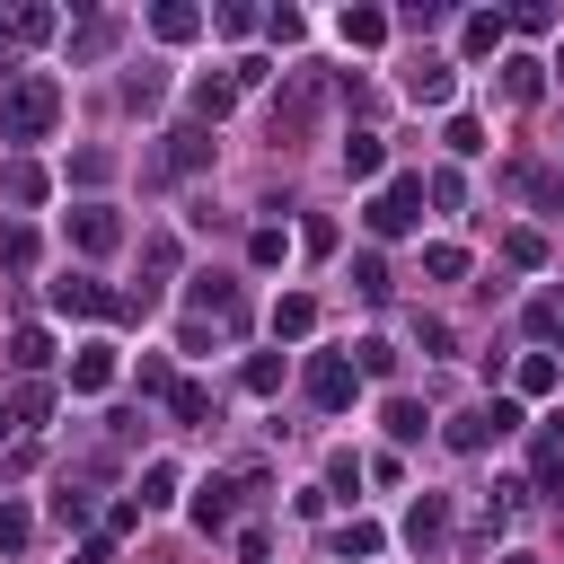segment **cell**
Here are the masks:
<instances>
[{"instance_id":"15","label":"cell","mask_w":564,"mask_h":564,"mask_svg":"<svg viewBox=\"0 0 564 564\" xmlns=\"http://www.w3.org/2000/svg\"><path fill=\"white\" fill-rule=\"evenodd\" d=\"M151 36H159V44H194V36H203V10L168 0V10H151Z\"/></svg>"},{"instance_id":"3","label":"cell","mask_w":564,"mask_h":564,"mask_svg":"<svg viewBox=\"0 0 564 564\" xmlns=\"http://www.w3.org/2000/svg\"><path fill=\"white\" fill-rule=\"evenodd\" d=\"M362 221H371V239H406V230L423 221V177H388V185L371 194Z\"/></svg>"},{"instance_id":"45","label":"cell","mask_w":564,"mask_h":564,"mask_svg":"<svg viewBox=\"0 0 564 564\" xmlns=\"http://www.w3.org/2000/svg\"><path fill=\"white\" fill-rule=\"evenodd\" d=\"M503 564H529V555H503Z\"/></svg>"},{"instance_id":"34","label":"cell","mask_w":564,"mask_h":564,"mask_svg":"<svg viewBox=\"0 0 564 564\" xmlns=\"http://www.w3.org/2000/svg\"><path fill=\"white\" fill-rule=\"evenodd\" d=\"M397 27H406V36H433V27H450V10H441V0H414Z\"/></svg>"},{"instance_id":"18","label":"cell","mask_w":564,"mask_h":564,"mask_svg":"<svg viewBox=\"0 0 564 564\" xmlns=\"http://www.w3.org/2000/svg\"><path fill=\"white\" fill-rule=\"evenodd\" d=\"M380 414H388V441H423V433H433V414H423L414 397H388Z\"/></svg>"},{"instance_id":"37","label":"cell","mask_w":564,"mask_h":564,"mask_svg":"<svg viewBox=\"0 0 564 564\" xmlns=\"http://www.w3.org/2000/svg\"><path fill=\"white\" fill-rule=\"evenodd\" d=\"M247 256H256V265H282V256H292V239H282V230H256Z\"/></svg>"},{"instance_id":"27","label":"cell","mask_w":564,"mask_h":564,"mask_svg":"<svg viewBox=\"0 0 564 564\" xmlns=\"http://www.w3.org/2000/svg\"><path fill=\"white\" fill-rule=\"evenodd\" d=\"M335 555L352 564V555H380V521H344L335 529Z\"/></svg>"},{"instance_id":"17","label":"cell","mask_w":564,"mask_h":564,"mask_svg":"<svg viewBox=\"0 0 564 564\" xmlns=\"http://www.w3.org/2000/svg\"><path fill=\"white\" fill-rule=\"evenodd\" d=\"M380 168H388V141L380 132H352L344 141V177H380Z\"/></svg>"},{"instance_id":"31","label":"cell","mask_w":564,"mask_h":564,"mask_svg":"<svg viewBox=\"0 0 564 564\" xmlns=\"http://www.w3.org/2000/svg\"><path fill=\"white\" fill-rule=\"evenodd\" d=\"M441 141H450L459 159H476V151H485V124H476V115H450V132H441Z\"/></svg>"},{"instance_id":"32","label":"cell","mask_w":564,"mask_h":564,"mask_svg":"<svg viewBox=\"0 0 564 564\" xmlns=\"http://www.w3.org/2000/svg\"><path fill=\"white\" fill-rule=\"evenodd\" d=\"M106 177H115L106 151H70V185H106Z\"/></svg>"},{"instance_id":"38","label":"cell","mask_w":564,"mask_h":564,"mask_svg":"<svg viewBox=\"0 0 564 564\" xmlns=\"http://www.w3.org/2000/svg\"><path fill=\"white\" fill-rule=\"evenodd\" d=\"M247 388H256V397H273V388H282V362H273V352H256V362H247Z\"/></svg>"},{"instance_id":"36","label":"cell","mask_w":564,"mask_h":564,"mask_svg":"<svg viewBox=\"0 0 564 564\" xmlns=\"http://www.w3.org/2000/svg\"><path fill=\"white\" fill-rule=\"evenodd\" d=\"M265 36H273V44H300V36H309V18H300V10H273V18H265Z\"/></svg>"},{"instance_id":"40","label":"cell","mask_w":564,"mask_h":564,"mask_svg":"<svg viewBox=\"0 0 564 564\" xmlns=\"http://www.w3.org/2000/svg\"><path fill=\"white\" fill-rule=\"evenodd\" d=\"M10 414H18V423H44V414H53V388H18V406H10Z\"/></svg>"},{"instance_id":"23","label":"cell","mask_w":564,"mask_h":564,"mask_svg":"<svg viewBox=\"0 0 564 564\" xmlns=\"http://www.w3.org/2000/svg\"><path fill=\"white\" fill-rule=\"evenodd\" d=\"M555 388H564L555 352H529V362H521V397H555Z\"/></svg>"},{"instance_id":"1","label":"cell","mask_w":564,"mask_h":564,"mask_svg":"<svg viewBox=\"0 0 564 564\" xmlns=\"http://www.w3.org/2000/svg\"><path fill=\"white\" fill-rule=\"evenodd\" d=\"M53 115H62V80H53V70H18V89L0 98V132H10V141H44Z\"/></svg>"},{"instance_id":"6","label":"cell","mask_w":564,"mask_h":564,"mask_svg":"<svg viewBox=\"0 0 564 564\" xmlns=\"http://www.w3.org/2000/svg\"><path fill=\"white\" fill-rule=\"evenodd\" d=\"M352 388H362V371H352L344 352H309V397H318L326 414H344V406H352Z\"/></svg>"},{"instance_id":"41","label":"cell","mask_w":564,"mask_h":564,"mask_svg":"<svg viewBox=\"0 0 564 564\" xmlns=\"http://www.w3.org/2000/svg\"><path fill=\"white\" fill-rule=\"evenodd\" d=\"M168 406H177V423H203V414H211V397H203V388H177Z\"/></svg>"},{"instance_id":"7","label":"cell","mask_w":564,"mask_h":564,"mask_svg":"<svg viewBox=\"0 0 564 564\" xmlns=\"http://www.w3.org/2000/svg\"><path fill=\"white\" fill-rule=\"evenodd\" d=\"M115 380H124L115 344H80V352H70V397H106Z\"/></svg>"},{"instance_id":"19","label":"cell","mask_w":564,"mask_h":564,"mask_svg":"<svg viewBox=\"0 0 564 564\" xmlns=\"http://www.w3.org/2000/svg\"><path fill=\"white\" fill-rule=\"evenodd\" d=\"M27 538H36V512L27 503H0V555H27Z\"/></svg>"},{"instance_id":"35","label":"cell","mask_w":564,"mask_h":564,"mask_svg":"<svg viewBox=\"0 0 564 564\" xmlns=\"http://www.w3.org/2000/svg\"><path fill=\"white\" fill-rule=\"evenodd\" d=\"M352 292H362V300H388V265L362 256V265H352Z\"/></svg>"},{"instance_id":"11","label":"cell","mask_w":564,"mask_h":564,"mask_svg":"<svg viewBox=\"0 0 564 564\" xmlns=\"http://www.w3.org/2000/svg\"><path fill=\"white\" fill-rule=\"evenodd\" d=\"M194 168H211V132H168L159 177H194Z\"/></svg>"},{"instance_id":"22","label":"cell","mask_w":564,"mask_h":564,"mask_svg":"<svg viewBox=\"0 0 564 564\" xmlns=\"http://www.w3.org/2000/svg\"><path fill=\"white\" fill-rule=\"evenodd\" d=\"M115 36H124L115 18H89L80 36H70V62H98V53H115Z\"/></svg>"},{"instance_id":"30","label":"cell","mask_w":564,"mask_h":564,"mask_svg":"<svg viewBox=\"0 0 564 564\" xmlns=\"http://www.w3.org/2000/svg\"><path fill=\"white\" fill-rule=\"evenodd\" d=\"M53 521H62V529H80V521H89V493H80V485H70V476L53 485Z\"/></svg>"},{"instance_id":"13","label":"cell","mask_w":564,"mask_h":564,"mask_svg":"<svg viewBox=\"0 0 564 564\" xmlns=\"http://www.w3.org/2000/svg\"><path fill=\"white\" fill-rule=\"evenodd\" d=\"M406 98H414V106H450V62L423 53V62L406 70Z\"/></svg>"},{"instance_id":"29","label":"cell","mask_w":564,"mask_h":564,"mask_svg":"<svg viewBox=\"0 0 564 564\" xmlns=\"http://www.w3.org/2000/svg\"><path fill=\"white\" fill-rule=\"evenodd\" d=\"M0 194H10V203H44V168H27V159H18L10 177H0Z\"/></svg>"},{"instance_id":"44","label":"cell","mask_w":564,"mask_h":564,"mask_svg":"<svg viewBox=\"0 0 564 564\" xmlns=\"http://www.w3.org/2000/svg\"><path fill=\"white\" fill-rule=\"evenodd\" d=\"M10 423H18V414H10V406H0V433H10Z\"/></svg>"},{"instance_id":"5","label":"cell","mask_w":564,"mask_h":564,"mask_svg":"<svg viewBox=\"0 0 564 564\" xmlns=\"http://www.w3.org/2000/svg\"><path fill=\"white\" fill-rule=\"evenodd\" d=\"M62 239L80 247V256H115V247H124V221H115L106 203H80V211L62 221Z\"/></svg>"},{"instance_id":"25","label":"cell","mask_w":564,"mask_h":564,"mask_svg":"<svg viewBox=\"0 0 564 564\" xmlns=\"http://www.w3.org/2000/svg\"><path fill=\"white\" fill-rule=\"evenodd\" d=\"M352 371L388 380V371H397V344H388V335H362V344H352Z\"/></svg>"},{"instance_id":"16","label":"cell","mask_w":564,"mask_h":564,"mask_svg":"<svg viewBox=\"0 0 564 564\" xmlns=\"http://www.w3.org/2000/svg\"><path fill=\"white\" fill-rule=\"evenodd\" d=\"M459 53H467V62H485V53H503V18H493V10H476V18L459 27Z\"/></svg>"},{"instance_id":"42","label":"cell","mask_w":564,"mask_h":564,"mask_svg":"<svg viewBox=\"0 0 564 564\" xmlns=\"http://www.w3.org/2000/svg\"><path fill=\"white\" fill-rule=\"evenodd\" d=\"M18 44H27V36H18V18H0V62H10Z\"/></svg>"},{"instance_id":"39","label":"cell","mask_w":564,"mask_h":564,"mask_svg":"<svg viewBox=\"0 0 564 564\" xmlns=\"http://www.w3.org/2000/svg\"><path fill=\"white\" fill-rule=\"evenodd\" d=\"M433 203H441V211H459V203H467V177H459V168H441V177H433Z\"/></svg>"},{"instance_id":"43","label":"cell","mask_w":564,"mask_h":564,"mask_svg":"<svg viewBox=\"0 0 564 564\" xmlns=\"http://www.w3.org/2000/svg\"><path fill=\"white\" fill-rule=\"evenodd\" d=\"M547 70H555V80H564V44H555V62H547Z\"/></svg>"},{"instance_id":"21","label":"cell","mask_w":564,"mask_h":564,"mask_svg":"<svg viewBox=\"0 0 564 564\" xmlns=\"http://www.w3.org/2000/svg\"><path fill=\"white\" fill-rule=\"evenodd\" d=\"M10 362H18V371H44V362H53V335H44V326H18V335H10Z\"/></svg>"},{"instance_id":"20","label":"cell","mask_w":564,"mask_h":564,"mask_svg":"<svg viewBox=\"0 0 564 564\" xmlns=\"http://www.w3.org/2000/svg\"><path fill=\"white\" fill-rule=\"evenodd\" d=\"M230 106H239V80H194V115L203 124H221Z\"/></svg>"},{"instance_id":"12","label":"cell","mask_w":564,"mask_h":564,"mask_svg":"<svg viewBox=\"0 0 564 564\" xmlns=\"http://www.w3.org/2000/svg\"><path fill=\"white\" fill-rule=\"evenodd\" d=\"M529 467H538V485H547V493H564V414H547V423H538V459H529Z\"/></svg>"},{"instance_id":"14","label":"cell","mask_w":564,"mask_h":564,"mask_svg":"<svg viewBox=\"0 0 564 564\" xmlns=\"http://www.w3.org/2000/svg\"><path fill=\"white\" fill-rule=\"evenodd\" d=\"M230 493H239V485H221V476L194 493V529H203V538H221V529H230Z\"/></svg>"},{"instance_id":"26","label":"cell","mask_w":564,"mask_h":564,"mask_svg":"<svg viewBox=\"0 0 564 564\" xmlns=\"http://www.w3.org/2000/svg\"><path fill=\"white\" fill-rule=\"evenodd\" d=\"M538 70H547V62L512 53V62H503V98H521V106H529V98H538Z\"/></svg>"},{"instance_id":"33","label":"cell","mask_w":564,"mask_h":564,"mask_svg":"<svg viewBox=\"0 0 564 564\" xmlns=\"http://www.w3.org/2000/svg\"><path fill=\"white\" fill-rule=\"evenodd\" d=\"M503 256H512V265H529V273H538V265H547V239H538V230H512V239H503Z\"/></svg>"},{"instance_id":"28","label":"cell","mask_w":564,"mask_h":564,"mask_svg":"<svg viewBox=\"0 0 564 564\" xmlns=\"http://www.w3.org/2000/svg\"><path fill=\"white\" fill-rule=\"evenodd\" d=\"M423 273H433V282H459V273H467V247L433 239V247H423Z\"/></svg>"},{"instance_id":"2","label":"cell","mask_w":564,"mask_h":564,"mask_svg":"<svg viewBox=\"0 0 564 564\" xmlns=\"http://www.w3.org/2000/svg\"><path fill=\"white\" fill-rule=\"evenodd\" d=\"M512 433H521V397H485V406L450 414V433H441V441L476 459V450H493V441H512Z\"/></svg>"},{"instance_id":"4","label":"cell","mask_w":564,"mask_h":564,"mask_svg":"<svg viewBox=\"0 0 564 564\" xmlns=\"http://www.w3.org/2000/svg\"><path fill=\"white\" fill-rule=\"evenodd\" d=\"M53 309H62V318H124V300L106 292L98 273H62V282H53Z\"/></svg>"},{"instance_id":"10","label":"cell","mask_w":564,"mask_h":564,"mask_svg":"<svg viewBox=\"0 0 564 564\" xmlns=\"http://www.w3.org/2000/svg\"><path fill=\"white\" fill-rule=\"evenodd\" d=\"M335 36H344L352 53H380V44L397 36V18H388V10H344V18H335Z\"/></svg>"},{"instance_id":"24","label":"cell","mask_w":564,"mask_h":564,"mask_svg":"<svg viewBox=\"0 0 564 564\" xmlns=\"http://www.w3.org/2000/svg\"><path fill=\"white\" fill-rule=\"evenodd\" d=\"M159 503H177V467H168V459L141 467V512H159Z\"/></svg>"},{"instance_id":"8","label":"cell","mask_w":564,"mask_h":564,"mask_svg":"<svg viewBox=\"0 0 564 564\" xmlns=\"http://www.w3.org/2000/svg\"><path fill=\"white\" fill-rule=\"evenodd\" d=\"M406 538H414V555H433L450 538V493H423V503L406 512Z\"/></svg>"},{"instance_id":"9","label":"cell","mask_w":564,"mask_h":564,"mask_svg":"<svg viewBox=\"0 0 564 564\" xmlns=\"http://www.w3.org/2000/svg\"><path fill=\"white\" fill-rule=\"evenodd\" d=\"M318 335V300L309 292H282L273 300V344H309Z\"/></svg>"}]
</instances>
